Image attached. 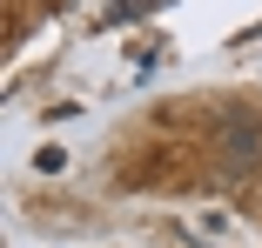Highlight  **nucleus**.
Here are the masks:
<instances>
[{
  "label": "nucleus",
  "mask_w": 262,
  "mask_h": 248,
  "mask_svg": "<svg viewBox=\"0 0 262 248\" xmlns=\"http://www.w3.org/2000/svg\"><path fill=\"white\" fill-rule=\"evenodd\" d=\"M215 155H222V168H229V175L262 168V121L229 114V121H222V134H215Z\"/></svg>",
  "instance_id": "1"
},
{
  "label": "nucleus",
  "mask_w": 262,
  "mask_h": 248,
  "mask_svg": "<svg viewBox=\"0 0 262 248\" xmlns=\"http://www.w3.org/2000/svg\"><path fill=\"white\" fill-rule=\"evenodd\" d=\"M34 168H40V175H61V168H68V155H61V147H40Z\"/></svg>",
  "instance_id": "2"
}]
</instances>
